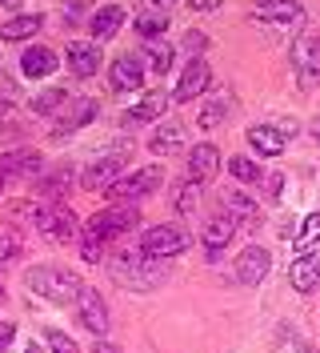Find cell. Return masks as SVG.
Returning <instances> with one entry per match:
<instances>
[{
    "label": "cell",
    "mask_w": 320,
    "mask_h": 353,
    "mask_svg": "<svg viewBox=\"0 0 320 353\" xmlns=\"http://www.w3.org/2000/svg\"><path fill=\"white\" fill-rule=\"evenodd\" d=\"M28 289L48 297V301H56V305H68V301L81 297L85 285H81L76 273H68L61 265H36V269H28Z\"/></svg>",
    "instance_id": "6da1fadb"
},
{
    "label": "cell",
    "mask_w": 320,
    "mask_h": 353,
    "mask_svg": "<svg viewBox=\"0 0 320 353\" xmlns=\"http://www.w3.org/2000/svg\"><path fill=\"white\" fill-rule=\"evenodd\" d=\"M112 273L125 281V285H136V289H152L164 281V265L152 261V257H145L140 253V245H128V249H120L116 257H112Z\"/></svg>",
    "instance_id": "7a4b0ae2"
},
{
    "label": "cell",
    "mask_w": 320,
    "mask_h": 353,
    "mask_svg": "<svg viewBox=\"0 0 320 353\" xmlns=\"http://www.w3.org/2000/svg\"><path fill=\"white\" fill-rule=\"evenodd\" d=\"M136 209L132 205H112V209H105V213H96V217L85 225V237H92L96 245H108V241H116L120 233H128L132 225H136Z\"/></svg>",
    "instance_id": "3957f363"
},
{
    "label": "cell",
    "mask_w": 320,
    "mask_h": 353,
    "mask_svg": "<svg viewBox=\"0 0 320 353\" xmlns=\"http://www.w3.org/2000/svg\"><path fill=\"white\" fill-rule=\"evenodd\" d=\"M189 249V233L180 225H152L140 233V253L152 257V261H164V257H176Z\"/></svg>",
    "instance_id": "277c9868"
},
{
    "label": "cell",
    "mask_w": 320,
    "mask_h": 353,
    "mask_svg": "<svg viewBox=\"0 0 320 353\" xmlns=\"http://www.w3.org/2000/svg\"><path fill=\"white\" fill-rule=\"evenodd\" d=\"M160 181H164V169H156V165H152V169H136V173H128V176H120V181L108 185V201H116V205H132V201L156 193Z\"/></svg>",
    "instance_id": "5b68a950"
},
{
    "label": "cell",
    "mask_w": 320,
    "mask_h": 353,
    "mask_svg": "<svg viewBox=\"0 0 320 353\" xmlns=\"http://www.w3.org/2000/svg\"><path fill=\"white\" fill-rule=\"evenodd\" d=\"M32 225L41 229L48 241H72L76 237V217H72V209H64V205H44L32 213Z\"/></svg>",
    "instance_id": "8992f818"
},
{
    "label": "cell",
    "mask_w": 320,
    "mask_h": 353,
    "mask_svg": "<svg viewBox=\"0 0 320 353\" xmlns=\"http://www.w3.org/2000/svg\"><path fill=\"white\" fill-rule=\"evenodd\" d=\"M125 165H128V149H112V153L96 157V161L88 165L85 176H81V185H85V189H108L112 181H120Z\"/></svg>",
    "instance_id": "52a82bcc"
},
{
    "label": "cell",
    "mask_w": 320,
    "mask_h": 353,
    "mask_svg": "<svg viewBox=\"0 0 320 353\" xmlns=\"http://www.w3.org/2000/svg\"><path fill=\"white\" fill-rule=\"evenodd\" d=\"M268 269H273L268 249H264V245H248V249H240V257H236L233 277L240 285H260V281L268 277Z\"/></svg>",
    "instance_id": "ba28073f"
},
{
    "label": "cell",
    "mask_w": 320,
    "mask_h": 353,
    "mask_svg": "<svg viewBox=\"0 0 320 353\" xmlns=\"http://www.w3.org/2000/svg\"><path fill=\"white\" fill-rule=\"evenodd\" d=\"M41 169H44V157L36 149H12V153L0 157V185L21 181V176H36Z\"/></svg>",
    "instance_id": "9c48e42d"
},
{
    "label": "cell",
    "mask_w": 320,
    "mask_h": 353,
    "mask_svg": "<svg viewBox=\"0 0 320 353\" xmlns=\"http://www.w3.org/2000/svg\"><path fill=\"white\" fill-rule=\"evenodd\" d=\"M209 85H213V68L196 57V61L180 72V85L172 88V101H180V105H184V101H196L200 92H209Z\"/></svg>",
    "instance_id": "30bf717a"
},
{
    "label": "cell",
    "mask_w": 320,
    "mask_h": 353,
    "mask_svg": "<svg viewBox=\"0 0 320 353\" xmlns=\"http://www.w3.org/2000/svg\"><path fill=\"white\" fill-rule=\"evenodd\" d=\"M108 81H112L116 92H136V88L145 85V65H140V57H132V52L116 57L112 68H108Z\"/></svg>",
    "instance_id": "8fae6325"
},
{
    "label": "cell",
    "mask_w": 320,
    "mask_h": 353,
    "mask_svg": "<svg viewBox=\"0 0 320 353\" xmlns=\"http://www.w3.org/2000/svg\"><path fill=\"white\" fill-rule=\"evenodd\" d=\"M76 305H81V321H85V330H92L96 337H105V333H108V309H105V297H100L96 289H81Z\"/></svg>",
    "instance_id": "7c38bea8"
},
{
    "label": "cell",
    "mask_w": 320,
    "mask_h": 353,
    "mask_svg": "<svg viewBox=\"0 0 320 353\" xmlns=\"http://www.w3.org/2000/svg\"><path fill=\"white\" fill-rule=\"evenodd\" d=\"M260 21H273V24H300L304 21V8L297 0H256L253 8Z\"/></svg>",
    "instance_id": "4fadbf2b"
},
{
    "label": "cell",
    "mask_w": 320,
    "mask_h": 353,
    "mask_svg": "<svg viewBox=\"0 0 320 353\" xmlns=\"http://www.w3.org/2000/svg\"><path fill=\"white\" fill-rule=\"evenodd\" d=\"M96 112H100V105H96L92 97H81V101H76V105L64 112L61 121H56V129H52V132H56V137H68V132L92 125V121H96Z\"/></svg>",
    "instance_id": "5bb4252c"
},
{
    "label": "cell",
    "mask_w": 320,
    "mask_h": 353,
    "mask_svg": "<svg viewBox=\"0 0 320 353\" xmlns=\"http://www.w3.org/2000/svg\"><path fill=\"white\" fill-rule=\"evenodd\" d=\"M21 72L28 81H41V77H52L56 72V52L44 48V44H32L28 52H21Z\"/></svg>",
    "instance_id": "9a60e30c"
},
{
    "label": "cell",
    "mask_w": 320,
    "mask_h": 353,
    "mask_svg": "<svg viewBox=\"0 0 320 353\" xmlns=\"http://www.w3.org/2000/svg\"><path fill=\"white\" fill-rule=\"evenodd\" d=\"M220 169V153H216V145H196L189 153V176L196 185H209Z\"/></svg>",
    "instance_id": "2e32d148"
},
{
    "label": "cell",
    "mask_w": 320,
    "mask_h": 353,
    "mask_svg": "<svg viewBox=\"0 0 320 353\" xmlns=\"http://www.w3.org/2000/svg\"><path fill=\"white\" fill-rule=\"evenodd\" d=\"M149 149L156 157H172L184 149V125L180 121H164V125H156V132L149 137Z\"/></svg>",
    "instance_id": "e0dca14e"
},
{
    "label": "cell",
    "mask_w": 320,
    "mask_h": 353,
    "mask_svg": "<svg viewBox=\"0 0 320 353\" xmlns=\"http://www.w3.org/2000/svg\"><path fill=\"white\" fill-rule=\"evenodd\" d=\"M233 233H236V217L233 213H216V217L204 221V229H200V241L209 245V249H224V245H233Z\"/></svg>",
    "instance_id": "ac0fdd59"
},
{
    "label": "cell",
    "mask_w": 320,
    "mask_h": 353,
    "mask_svg": "<svg viewBox=\"0 0 320 353\" xmlns=\"http://www.w3.org/2000/svg\"><path fill=\"white\" fill-rule=\"evenodd\" d=\"M292 61L304 72V81H317L320 77V37H300L292 44Z\"/></svg>",
    "instance_id": "d6986e66"
},
{
    "label": "cell",
    "mask_w": 320,
    "mask_h": 353,
    "mask_svg": "<svg viewBox=\"0 0 320 353\" xmlns=\"http://www.w3.org/2000/svg\"><path fill=\"white\" fill-rule=\"evenodd\" d=\"M248 145H253L256 153H264V157H280L284 149H288L284 132L273 129V125H253V129H248Z\"/></svg>",
    "instance_id": "ffe728a7"
},
{
    "label": "cell",
    "mask_w": 320,
    "mask_h": 353,
    "mask_svg": "<svg viewBox=\"0 0 320 353\" xmlns=\"http://www.w3.org/2000/svg\"><path fill=\"white\" fill-rule=\"evenodd\" d=\"M68 68H72V77H92L100 68V48L96 44H68Z\"/></svg>",
    "instance_id": "44dd1931"
},
{
    "label": "cell",
    "mask_w": 320,
    "mask_h": 353,
    "mask_svg": "<svg viewBox=\"0 0 320 353\" xmlns=\"http://www.w3.org/2000/svg\"><path fill=\"white\" fill-rule=\"evenodd\" d=\"M120 24H125V8H120V4H108V8H100V12L88 21V28H92L96 41H112V37L120 32Z\"/></svg>",
    "instance_id": "7402d4cb"
},
{
    "label": "cell",
    "mask_w": 320,
    "mask_h": 353,
    "mask_svg": "<svg viewBox=\"0 0 320 353\" xmlns=\"http://www.w3.org/2000/svg\"><path fill=\"white\" fill-rule=\"evenodd\" d=\"M288 281H292V289H300V293H308V289H317L320 281V257H297L292 261V269H288Z\"/></svg>",
    "instance_id": "603a6c76"
},
{
    "label": "cell",
    "mask_w": 320,
    "mask_h": 353,
    "mask_svg": "<svg viewBox=\"0 0 320 353\" xmlns=\"http://www.w3.org/2000/svg\"><path fill=\"white\" fill-rule=\"evenodd\" d=\"M164 105H169V97H164V92H149L136 109L125 112V125H145V121H156V117L164 112Z\"/></svg>",
    "instance_id": "cb8c5ba5"
},
{
    "label": "cell",
    "mask_w": 320,
    "mask_h": 353,
    "mask_svg": "<svg viewBox=\"0 0 320 353\" xmlns=\"http://www.w3.org/2000/svg\"><path fill=\"white\" fill-rule=\"evenodd\" d=\"M41 17L36 12H21V17H12V21H4V41H28V37H36L41 32Z\"/></svg>",
    "instance_id": "d4e9b609"
},
{
    "label": "cell",
    "mask_w": 320,
    "mask_h": 353,
    "mask_svg": "<svg viewBox=\"0 0 320 353\" xmlns=\"http://www.w3.org/2000/svg\"><path fill=\"white\" fill-rule=\"evenodd\" d=\"M317 241H320V213H308L304 217V229H300V237H297V257H308L312 249H317Z\"/></svg>",
    "instance_id": "484cf974"
},
{
    "label": "cell",
    "mask_w": 320,
    "mask_h": 353,
    "mask_svg": "<svg viewBox=\"0 0 320 353\" xmlns=\"http://www.w3.org/2000/svg\"><path fill=\"white\" fill-rule=\"evenodd\" d=\"M228 173H233L236 181H244V185H260V181H264L260 165L248 161V157H233V161H228Z\"/></svg>",
    "instance_id": "4316f807"
},
{
    "label": "cell",
    "mask_w": 320,
    "mask_h": 353,
    "mask_svg": "<svg viewBox=\"0 0 320 353\" xmlns=\"http://www.w3.org/2000/svg\"><path fill=\"white\" fill-rule=\"evenodd\" d=\"M224 209H233L236 221H253L256 217V201H248L240 189H228V193H224Z\"/></svg>",
    "instance_id": "83f0119b"
},
{
    "label": "cell",
    "mask_w": 320,
    "mask_h": 353,
    "mask_svg": "<svg viewBox=\"0 0 320 353\" xmlns=\"http://www.w3.org/2000/svg\"><path fill=\"white\" fill-rule=\"evenodd\" d=\"M68 101V88H48V92H41V97H32V112H41V117H48V112H56Z\"/></svg>",
    "instance_id": "f1b7e54d"
},
{
    "label": "cell",
    "mask_w": 320,
    "mask_h": 353,
    "mask_svg": "<svg viewBox=\"0 0 320 353\" xmlns=\"http://www.w3.org/2000/svg\"><path fill=\"white\" fill-rule=\"evenodd\" d=\"M68 176H72V169H68V165H61L56 173H48L41 181V193H48V197H64V193H68V185H72Z\"/></svg>",
    "instance_id": "f546056e"
},
{
    "label": "cell",
    "mask_w": 320,
    "mask_h": 353,
    "mask_svg": "<svg viewBox=\"0 0 320 353\" xmlns=\"http://www.w3.org/2000/svg\"><path fill=\"white\" fill-rule=\"evenodd\" d=\"M136 32H140V37H160V32H169V17L145 12V17H136Z\"/></svg>",
    "instance_id": "4dcf8cb0"
},
{
    "label": "cell",
    "mask_w": 320,
    "mask_h": 353,
    "mask_svg": "<svg viewBox=\"0 0 320 353\" xmlns=\"http://www.w3.org/2000/svg\"><path fill=\"white\" fill-rule=\"evenodd\" d=\"M172 61H176V48H169V44H152L149 48V65H152V72H169L172 68Z\"/></svg>",
    "instance_id": "1f68e13d"
},
{
    "label": "cell",
    "mask_w": 320,
    "mask_h": 353,
    "mask_svg": "<svg viewBox=\"0 0 320 353\" xmlns=\"http://www.w3.org/2000/svg\"><path fill=\"white\" fill-rule=\"evenodd\" d=\"M224 112H228V105H224V101H213V105H204V109H200L196 121H200V129H216V125L224 121Z\"/></svg>",
    "instance_id": "d6a6232c"
},
{
    "label": "cell",
    "mask_w": 320,
    "mask_h": 353,
    "mask_svg": "<svg viewBox=\"0 0 320 353\" xmlns=\"http://www.w3.org/2000/svg\"><path fill=\"white\" fill-rule=\"evenodd\" d=\"M44 341L52 345V353H76L72 337H68V333H61V330H48V333H44Z\"/></svg>",
    "instance_id": "836d02e7"
},
{
    "label": "cell",
    "mask_w": 320,
    "mask_h": 353,
    "mask_svg": "<svg viewBox=\"0 0 320 353\" xmlns=\"http://www.w3.org/2000/svg\"><path fill=\"white\" fill-rule=\"evenodd\" d=\"M17 253H21V241H17V237H12V233H8V237H4V233H0V261H12V257H17Z\"/></svg>",
    "instance_id": "e575fe53"
},
{
    "label": "cell",
    "mask_w": 320,
    "mask_h": 353,
    "mask_svg": "<svg viewBox=\"0 0 320 353\" xmlns=\"http://www.w3.org/2000/svg\"><path fill=\"white\" fill-rule=\"evenodd\" d=\"M200 189H204V185H196V181H189V189H184V193L176 197V209H180V213H189V209H192V201H196V193H200Z\"/></svg>",
    "instance_id": "d590c367"
},
{
    "label": "cell",
    "mask_w": 320,
    "mask_h": 353,
    "mask_svg": "<svg viewBox=\"0 0 320 353\" xmlns=\"http://www.w3.org/2000/svg\"><path fill=\"white\" fill-rule=\"evenodd\" d=\"M12 337H17V325L12 321H0V353L12 345Z\"/></svg>",
    "instance_id": "8d00e7d4"
},
{
    "label": "cell",
    "mask_w": 320,
    "mask_h": 353,
    "mask_svg": "<svg viewBox=\"0 0 320 353\" xmlns=\"http://www.w3.org/2000/svg\"><path fill=\"white\" fill-rule=\"evenodd\" d=\"M224 0H189V8L192 12H213V8H220Z\"/></svg>",
    "instance_id": "74e56055"
},
{
    "label": "cell",
    "mask_w": 320,
    "mask_h": 353,
    "mask_svg": "<svg viewBox=\"0 0 320 353\" xmlns=\"http://www.w3.org/2000/svg\"><path fill=\"white\" fill-rule=\"evenodd\" d=\"M264 181H268V193L277 197V193H280V181H284V176H280V173H273V176H264Z\"/></svg>",
    "instance_id": "f35d334b"
},
{
    "label": "cell",
    "mask_w": 320,
    "mask_h": 353,
    "mask_svg": "<svg viewBox=\"0 0 320 353\" xmlns=\"http://www.w3.org/2000/svg\"><path fill=\"white\" fill-rule=\"evenodd\" d=\"M92 353H120V350H116V345H108V341H96V345H92Z\"/></svg>",
    "instance_id": "ab89813d"
},
{
    "label": "cell",
    "mask_w": 320,
    "mask_h": 353,
    "mask_svg": "<svg viewBox=\"0 0 320 353\" xmlns=\"http://www.w3.org/2000/svg\"><path fill=\"white\" fill-rule=\"evenodd\" d=\"M189 44H192V48H204V44H209V41H204L200 32H189Z\"/></svg>",
    "instance_id": "60d3db41"
},
{
    "label": "cell",
    "mask_w": 320,
    "mask_h": 353,
    "mask_svg": "<svg viewBox=\"0 0 320 353\" xmlns=\"http://www.w3.org/2000/svg\"><path fill=\"white\" fill-rule=\"evenodd\" d=\"M312 137H317V145H320V117L312 121Z\"/></svg>",
    "instance_id": "b9f144b4"
},
{
    "label": "cell",
    "mask_w": 320,
    "mask_h": 353,
    "mask_svg": "<svg viewBox=\"0 0 320 353\" xmlns=\"http://www.w3.org/2000/svg\"><path fill=\"white\" fill-rule=\"evenodd\" d=\"M24 353H41V350H36V345H28V350H24Z\"/></svg>",
    "instance_id": "7bdbcfd3"
},
{
    "label": "cell",
    "mask_w": 320,
    "mask_h": 353,
    "mask_svg": "<svg viewBox=\"0 0 320 353\" xmlns=\"http://www.w3.org/2000/svg\"><path fill=\"white\" fill-rule=\"evenodd\" d=\"M156 4H172V0H156Z\"/></svg>",
    "instance_id": "ee69618b"
},
{
    "label": "cell",
    "mask_w": 320,
    "mask_h": 353,
    "mask_svg": "<svg viewBox=\"0 0 320 353\" xmlns=\"http://www.w3.org/2000/svg\"><path fill=\"white\" fill-rule=\"evenodd\" d=\"M0 117H4V105H0Z\"/></svg>",
    "instance_id": "f6af8a7d"
},
{
    "label": "cell",
    "mask_w": 320,
    "mask_h": 353,
    "mask_svg": "<svg viewBox=\"0 0 320 353\" xmlns=\"http://www.w3.org/2000/svg\"><path fill=\"white\" fill-rule=\"evenodd\" d=\"M0 4H8V0H0Z\"/></svg>",
    "instance_id": "bcb514c9"
},
{
    "label": "cell",
    "mask_w": 320,
    "mask_h": 353,
    "mask_svg": "<svg viewBox=\"0 0 320 353\" xmlns=\"http://www.w3.org/2000/svg\"><path fill=\"white\" fill-rule=\"evenodd\" d=\"M0 293H4V285H0Z\"/></svg>",
    "instance_id": "7dc6e473"
}]
</instances>
